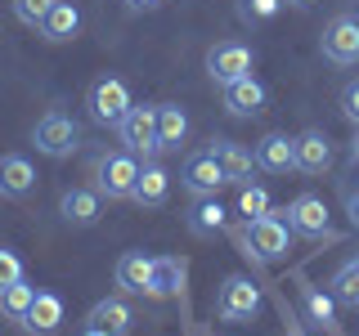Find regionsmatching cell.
<instances>
[{
    "mask_svg": "<svg viewBox=\"0 0 359 336\" xmlns=\"http://www.w3.org/2000/svg\"><path fill=\"white\" fill-rule=\"evenodd\" d=\"M287 238H292L287 220L278 216V211H265V216L247 220V229H243V238H238V242L247 246L243 255H252V260H265V265H274V260H283V255H287Z\"/></svg>",
    "mask_w": 359,
    "mask_h": 336,
    "instance_id": "obj_1",
    "label": "cell"
},
{
    "mask_svg": "<svg viewBox=\"0 0 359 336\" xmlns=\"http://www.w3.org/2000/svg\"><path fill=\"white\" fill-rule=\"evenodd\" d=\"M32 144H36V153H45L50 162H63V157H72L81 148V126H76L67 112H45L36 126H32Z\"/></svg>",
    "mask_w": 359,
    "mask_h": 336,
    "instance_id": "obj_2",
    "label": "cell"
},
{
    "mask_svg": "<svg viewBox=\"0 0 359 336\" xmlns=\"http://www.w3.org/2000/svg\"><path fill=\"white\" fill-rule=\"evenodd\" d=\"M90 179H95V188L104 197H130L135 179H140V157L135 153H104L90 166Z\"/></svg>",
    "mask_w": 359,
    "mask_h": 336,
    "instance_id": "obj_3",
    "label": "cell"
},
{
    "mask_svg": "<svg viewBox=\"0 0 359 336\" xmlns=\"http://www.w3.org/2000/svg\"><path fill=\"white\" fill-rule=\"evenodd\" d=\"M261 314V287L243 274H229L216 291V318L220 323H252Z\"/></svg>",
    "mask_w": 359,
    "mask_h": 336,
    "instance_id": "obj_4",
    "label": "cell"
},
{
    "mask_svg": "<svg viewBox=\"0 0 359 336\" xmlns=\"http://www.w3.org/2000/svg\"><path fill=\"white\" fill-rule=\"evenodd\" d=\"M86 108H90V121H99V126H121V117L135 104H130V90L121 76H99L86 94Z\"/></svg>",
    "mask_w": 359,
    "mask_h": 336,
    "instance_id": "obj_5",
    "label": "cell"
},
{
    "mask_svg": "<svg viewBox=\"0 0 359 336\" xmlns=\"http://www.w3.org/2000/svg\"><path fill=\"white\" fill-rule=\"evenodd\" d=\"M323 59L337 67H355L359 63V18L355 14H337L328 27H323Z\"/></svg>",
    "mask_w": 359,
    "mask_h": 336,
    "instance_id": "obj_6",
    "label": "cell"
},
{
    "mask_svg": "<svg viewBox=\"0 0 359 336\" xmlns=\"http://www.w3.org/2000/svg\"><path fill=\"white\" fill-rule=\"evenodd\" d=\"M252 63H256V54L247 50L243 41H220V45L207 50V72H211L216 85H229V81H238V76H252Z\"/></svg>",
    "mask_w": 359,
    "mask_h": 336,
    "instance_id": "obj_7",
    "label": "cell"
},
{
    "mask_svg": "<svg viewBox=\"0 0 359 336\" xmlns=\"http://www.w3.org/2000/svg\"><path fill=\"white\" fill-rule=\"evenodd\" d=\"M117 134H121V144H126V153H135V157H153V153H162L157 148V108H149V104H135L126 117H121V126H117Z\"/></svg>",
    "mask_w": 359,
    "mask_h": 336,
    "instance_id": "obj_8",
    "label": "cell"
},
{
    "mask_svg": "<svg viewBox=\"0 0 359 336\" xmlns=\"http://www.w3.org/2000/svg\"><path fill=\"white\" fill-rule=\"evenodd\" d=\"M283 216H287V229H292V233H301V238H323V242L332 238L328 206H323V197H314V193L292 197V206L283 211Z\"/></svg>",
    "mask_w": 359,
    "mask_h": 336,
    "instance_id": "obj_9",
    "label": "cell"
},
{
    "mask_svg": "<svg viewBox=\"0 0 359 336\" xmlns=\"http://www.w3.org/2000/svg\"><path fill=\"white\" fill-rule=\"evenodd\" d=\"M180 184H184L194 197H216V188L224 184V171H220L216 157H211V148L184 157V166H180Z\"/></svg>",
    "mask_w": 359,
    "mask_h": 336,
    "instance_id": "obj_10",
    "label": "cell"
},
{
    "mask_svg": "<svg viewBox=\"0 0 359 336\" xmlns=\"http://www.w3.org/2000/svg\"><path fill=\"white\" fill-rule=\"evenodd\" d=\"M252 162L261 166V171H269V175L297 171V139L283 134V130H269V134H261V144L252 148Z\"/></svg>",
    "mask_w": 359,
    "mask_h": 336,
    "instance_id": "obj_11",
    "label": "cell"
},
{
    "mask_svg": "<svg viewBox=\"0 0 359 336\" xmlns=\"http://www.w3.org/2000/svg\"><path fill=\"white\" fill-rule=\"evenodd\" d=\"M59 216L67 224H76V229H90V224H99V216H104V193L99 188H67L59 197Z\"/></svg>",
    "mask_w": 359,
    "mask_h": 336,
    "instance_id": "obj_12",
    "label": "cell"
},
{
    "mask_svg": "<svg viewBox=\"0 0 359 336\" xmlns=\"http://www.w3.org/2000/svg\"><path fill=\"white\" fill-rule=\"evenodd\" d=\"M332 166V139L323 130H301L297 134V171L301 175H323Z\"/></svg>",
    "mask_w": 359,
    "mask_h": 336,
    "instance_id": "obj_13",
    "label": "cell"
},
{
    "mask_svg": "<svg viewBox=\"0 0 359 336\" xmlns=\"http://www.w3.org/2000/svg\"><path fill=\"white\" fill-rule=\"evenodd\" d=\"M36 188V166L27 162L22 153H5L0 157V197H27Z\"/></svg>",
    "mask_w": 359,
    "mask_h": 336,
    "instance_id": "obj_14",
    "label": "cell"
},
{
    "mask_svg": "<svg viewBox=\"0 0 359 336\" xmlns=\"http://www.w3.org/2000/svg\"><path fill=\"white\" fill-rule=\"evenodd\" d=\"M265 85L256 81V76H238V81L224 85V108L233 112V117H256V112H265Z\"/></svg>",
    "mask_w": 359,
    "mask_h": 336,
    "instance_id": "obj_15",
    "label": "cell"
},
{
    "mask_svg": "<svg viewBox=\"0 0 359 336\" xmlns=\"http://www.w3.org/2000/svg\"><path fill=\"white\" fill-rule=\"evenodd\" d=\"M153 255H144V251H126L117 260V287L121 291H130V296H149V287H153Z\"/></svg>",
    "mask_w": 359,
    "mask_h": 336,
    "instance_id": "obj_16",
    "label": "cell"
},
{
    "mask_svg": "<svg viewBox=\"0 0 359 336\" xmlns=\"http://www.w3.org/2000/svg\"><path fill=\"white\" fill-rule=\"evenodd\" d=\"M211 157L220 162L224 184H247V179H252V171H256L252 153H247L243 144H233V139H216V144H211Z\"/></svg>",
    "mask_w": 359,
    "mask_h": 336,
    "instance_id": "obj_17",
    "label": "cell"
},
{
    "mask_svg": "<svg viewBox=\"0 0 359 336\" xmlns=\"http://www.w3.org/2000/svg\"><path fill=\"white\" fill-rule=\"evenodd\" d=\"M63 323V300L54 296V291H36V300H32L27 318L18 323V328H27L32 336H54Z\"/></svg>",
    "mask_w": 359,
    "mask_h": 336,
    "instance_id": "obj_18",
    "label": "cell"
},
{
    "mask_svg": "<svg viewBox=\"0 0 359 336\" xmlns=\"http://www.w3.org/2000/svg\"><path fill=\"white\" fill-rule=\"evenodd\" d=\"M76 31H81V9H76L72 0H54V9L41 22V36L50 45H63V41H72Z\"/></svg>",
    "mask_w": 359,
    "mask_h": 336,
    "instance_id": "obj_19",
    "label": "cell"
},
{
    "mask_svg": "<svg viewBox=\"0 0 359 336\" xmlns=\"http://www.w3.org/2000/svg\"><path fill=\"white\" fill-rule=\"evenodd\" d=\"M166 193H171V175H166V166L144 162V166H140V179H135L130 202H140V206H162Z\"/></svg>",
    "mask_w": 359,
    "mask_h": 336,
    "instance_id": "obj_20",
    "label": "cell"
},
{
    "mask_svg": "<svg viewBox=\"0 0 359 336\" xmlns=\"http://www.w3.org/2000/svg\"><path fill=\"white\" fill-rule=\"evenodd\" d=\"M189 139V112L180 104H157V148L175 153Z\"/></svg>",
    "mask_w": 359,
    "mask_h": 336,
    "instance_id": "obj_21",
    "label": "cell"
},
{
    "mask_svg": "<svg viewBox=\"0 0 359 336\" xmlns=\"http://www.w3.org/2000/svg\"><path fill=\"white\" fill-rule=\"evenodd\" d=\"M130 323H135V314H130V305L121 296H108V300H99V305L90 309V328H104L108 336H126Z\"/></svg>",
    "mask_w": 359,
    "mask_h": 336,
    "instance_id": "obj_22",
    "label": "cell"
},
{
    "mask_svg": "<svg viewBox=\"0 0 359 336\" xmlns=\"http://www.w3.org/2000/svg\"><path fill=\"white\" fill-rule=\"evenodd\" d=\"M301 309H306V318L314 323V328H337V296L314 283H301Z\"/></svg>",
    "mask_w": 359,
    "mask_h": 336,
    "instance_id": "obj_23",
    "label": "cell"
},
{
    "mask_svg": "<svg viewBox=\"0 0 359 336\" xmlns=\"http://www.w3.org/2000/svg\"><path fill=\"white\" fill-rule=\"evenodd\" d=\"M224 216H229V211H224L216 197H198L194 206H189V229H194L198 238H216L224 229Z\"/></svg>",
    "mask_w": 359,
    "mask_h": 336,
    "instance_id": "obj_24",
    "label": "cell"
},
{
    "mask_svg": "<svg viewBox=\"0 0 359 336\" xmlns=\"http://www.w3.org/2000/svg\"><path fill=\"white\" fill-rule=\"evenodd\" d=\"M180 287H184V260H175V255H157L149 296H180Z\"/></svg>",
    "mask_w": 359,
    "mask_h": 336,
    "instance_id": "obj_25",
    "label": "cell"
},
{
    "mask_svg": "<svg viewBox=\"0 0 359 336\" xmlns=\"http://www.w3.org/2000/svg\"><path fill=\"white\" fill-rule=\"evenodd\" d=\"M32 300H36V287H32L27 278H18V283L0 287V314H5V318H14V323H22V318H27Z\"/></svg>",
    "mask_w": 359,
    "mask_h": 336,
    "instance_id": "obj_26",
    "label": "cell"
},
{
    "mask_svg": "<svg viewBox=\"0 0 359 336\" xmlns=\"http://www.w3.org/2000/svg\"><path fill=\"white\" fill-rule=\"evenodd\" d=\"M332 296L341 300V305H351V309H359V260H346L341 269L332 274Z\"/></svg>",
    "mask_w": 359,
    "mask_h": 336,
    "instance_id": "obj_27",
    "label": "cell"
},
{
    "mask_svg": "<svg viewBox=\"0 0 359 336\" xmlns=\"http://www.w3.org/2000/svg\"><path fill=\"white\" fill-rule=\"evenodd\" d=\"M269 211V193L261 184H238V216L247 220H256V216H265Z\"/></svg>",
    "mask_w": 359,
    "mask_h": 336,
    "instance_id": "obj_28",
    "label": "cell"
},
{
    "mask_svg": "<svg viewBox=\"0 0 359 336\" xmlns=\"http://www.w3.org/2000/svg\"><path fill=\"white\" fill-rule=\"evenodd\" d=\"M50 9H54V0H14L18 22H22V27H32V31H41V22H45Z\"/></svg>",
    "mask_w": 359,
    "mask_h": 336,
    "instance_id": "obj_29",
    "label": "cell"
},
{
    "mask_svg": "<svg viewBox=\"0 0 359 336\" xmlns=\"http://www.w3.org/2000/svg\"><path fill=\"white\" fill-rule=\"evenodd\" d=\"M278 5H283V0H243L238 5V18L243 22H269L278 14Z\"/></svg>",
    "mask_w": 359,
    "mask_h": 336,
    "instance_id": "obj_30",
    "label": "cell"
},
{
    "mask_svg": "<svg viewBox=\"0 0 359 336\" xmlns=\"http://www.w3.org/2000/svg\"><path fill=\"white\" fill-rule=\"evenodd\" d=\"M18 278H22V260H18V251H9V246H0V287L18 283Z\"/></svg>",
    "mask_w": 359,
    "mask_h": 336,
    "instance_id": "obj_31",
    "label": "cell"
},
{
    "mask_svg": "<svg viewBox=\"0 0 359 336\" xmlns=\"http://www.w3.org/2000/svg\"><path fill=\"white\" fill-rule=\"evenodd\" d=\"M341 112H346V121H355V126H359V76L341 85Z\"/></svg>",
    "mask_w": 359,
    "mask_h": 336,
    "instance_id": "obj_32",
    "label": "cell"
},
{
    "mask_svg": "<svg viewBox=\"0 0 359 336\" xmlns=\"http://www.w3.org/2000/svg\"><path fill=\"white\" fill-rule=\"evenodd\" d=\"M121 5H126L130 14H149V9H157L162 0H121Z\"/></svg>",
    "mask_w": 359,
    "mask_h": 336,
    "instance_id": "obj_33",
    "label": "cell"
},
{
    "mask_svg": "<svg viewBox=\"0 0 359 336\" xmlns=\"http://www.w3.org/2000/svg\"><path fill=\"white\" fill-rule=\"evenodd\" d=\"M346 216H351V224L359 229V193H351V197H346Z\"/></svg>",
    "mask_w": 359,
    "mask_h": 336,
    "instance_id": "obj_34",
    "label": "cell"
},
{
    "mask_svg": "<svg viewBox=\"0 0 359 336\" xmlns=\"http://www.w3.org/2000/svg\"><path fill=\"white\" fill-rule=\"evenodd\" d=\"M81 336H108V332H104V328H90V323H86V332H81Z\"/></svg>",
    "mask_w": 359,
    "mask_h": 336,
    "instance_id": "obj_35",
    "label": "cell"
},
{
    "mask_svg": "<svg viewBox=\"0 0 359 336\" xmlns=\"http://www.w3.org/2000/svg\"><path fill=\"white\" fill-rule=\"evenodd\" d=\"M287 5H292V9H310L314 0H287Z\"/></svg>",
    "mask_w": 359,
    "mask_h": 336,
    "instance_id": "obj_36",
    "label": "cell"
},
{
    "mask_svg": "<svg viewBox=\"0 0 359 336\" xmlns=\"http://www.w3.org/2000/svg\"><path fill=\"white\" fill-rule=\"evenodd\" d=\"M351 162H359V134H355V144H351Z\"/></svg>",
    "mask_w": 359,
    "mask_h": 336,
    "instance_id": "obj_37",
    "label": "cell"
}]
</instances>
